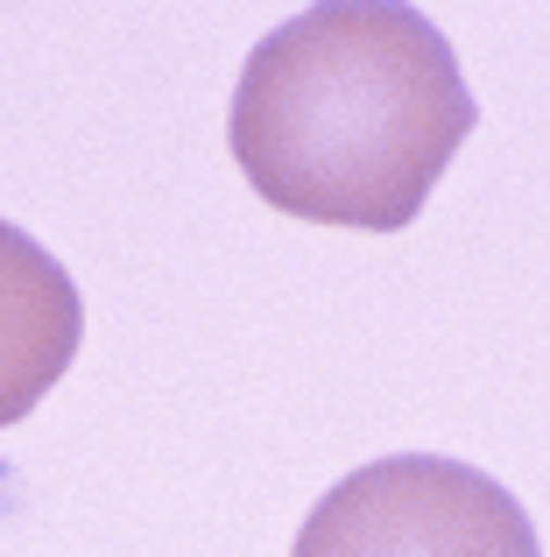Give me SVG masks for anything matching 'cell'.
<instances>
[{"mask_svg":"<svg viewBox=\"0 0 550 557\" xmlns=\"http://www.w3.org/2000/svg\"><path fill=\"white\" fill-rule=\"evenodd\" d=\"M473 121L480 107L424 8L311 0L248 50L226 141L275 212L402 233Z\"/></svg>","mask_w":550,"mask_h":557,"instance_id":"6da1fadb","label":"cell"},{"mask_svg":"<svg viewBox=\"0 0 550 557\" xmlns=\"http://www.w3.org/2000/svg\"><path fill=\"white\" fill-rule=\"evenodd\" d=\"M289 557H543L537 522L495 473L438 451H396L346 473L303 516Z\"/></svg>","mask_w":550,"mask_h":557,"instance_id":"7a4b0ae2","label":"cell"},{"mask_svg":"<svg viewBox=\"0 0 550 557\" xmlns=\"http://www.w3.org/2000/svg\"><path fill=\"white\" fill-rule=\"evenodd\" d=\"M85 339V304L71 269L42 240L0 219V431L22 423L64 381Z\"/></svg>","mask_w":550,"mask_h":557,"instance_id":"3957f363","label":"cell"}]
</instances>
